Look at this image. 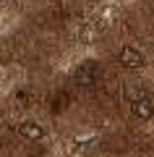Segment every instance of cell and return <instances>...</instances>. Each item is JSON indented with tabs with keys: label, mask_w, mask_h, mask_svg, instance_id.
Listing matches in <instances>:
<instances>
[{
	"label": "cell",
	"mask_w": 154,
	"mask_h": 157,
	"mask_svg": "<svg viewBox=\"0 0 154 157\" xmlns=\"http://www.w3.org/2000/svg\"><path fill=\"white\" fill-rule=\"evenodd\" d=\"M18 134H21L24 139H29V141H39V139H44V128H42L39 123H34V121L21 123V126H18Z\"/></svg>",
	"instance_id": "3"
},
{
	"label": "cell",
	"mask_w": 154,
	"mask_h": 157,
	"mask_svg": "<svg viewBox=\"0 0 154 157\" xmlns=\"http://www.w3.org/2000/svg\"><path fill=\"white\" fill-rule=\"evenodd\" d=\"M133 115L141 118V121H149V118L154 115V102L149 100V97H141V100L133 102Z\"/></svg>",
	"instance_id": "4"
},
{
	"label": "cell",
	"mask_w": 154,
	"mask_h": 157,
	"mask_svg": "<svg viewBox=\"0 0 154 157\" xmlns=\"http://www.w3.org/2000/svg\"><path fill=\"white\" fill-rule=\"evenodd\" d=\"M120 63L126 68H144L146 58H144L136 47H123V50H120Z\"/></svg>",
	"instance_id": "1"
},
{
	"label": "cell",
	"mask_w": 154,
	"mask_h": 157,
	"mask_svg": "<svg viewBox=\"0 0 154 157\" xmlns=\"http://www.w3.org/2000/svg\"><path fill=\"white\" fill-rule=\"evenodd\" d=\"M76 81L81 86H89V84H94L97 81V63H84V66H78L76 68Z\"/></svg>",
	"instance_id": "2"
}]
</instances>
